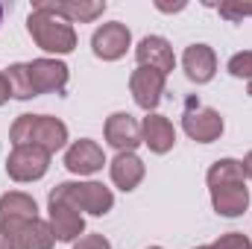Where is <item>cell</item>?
<instances>
[{
    "mask_svg": "<svg viewBox=\"0 0 252 249\" xmlns=\"http://www.w3.org/2000/svg\"><path fill=\"white\" fill-rule=\"evenodd\" d=\"M208 187H211V202L217 214L223 217H238L250 205V193L244 187V167L235 158H223L208 170Z\"/></svg>",
    "mask_w": 252,
    "mask_h": 249,
    "instance_id": "obj_1",
    "label": "cell"
},
{
    "mask_svg": "<svg viewBox=\"0 0 252 249\" xmlns=\"http://www.w3.org/2000/svg\"><path fill=\"white\" fill-rule=\"evenodd\" d=\"M67 141V126L56 118H44V115H21L15 126H12V144L24 147H41L47 153H56L59 147H64Z\"/></svg>",
    "mask_w": 252,
    "mask_h": 249,
    "instance_id": "obj_2",
    "label": "cell"
},
{
    "mask_svg": "<svg viewBox=\"0 0 252 249\" xmlns=\"http://www.w3.org/2000/svg\"><path fill=\"white\" fill-rule=\"evenodd\" d=\"M30 27V35L38 41V47L50 50V53H70L73 44H76V35L70 30V24L62 21L59 15L47 12V9H35L27 21Z\"/></svg>",
    "mask_w": 252,
    "mask_h": 249,
    "instance_id": "obj_3",
    "label": "cell"
},
{
    "mask_svg": "<svg viewBox=\"0 0 252 249\" xmlns=\"http://www.w3.org/2000/svg\"><path fill=\"white\" fill-rule=\"evenodd\" d=\"M50 199H62L67 205H73L76 211L82 208V211H91V214H106L112 205H115V196H112V190L103 185H97V182H85V185H79V182H62L59 187H53L50 190Z\"/></svg>",
    "mask_w": 252,
    "mask_h": 249,
    "instance_id": "obj_4",
    "label": "cell"
},
{
    "mask_svg": "<svg viewBox=\"0 0 252 249\" xmlns=\"http://www.w3.org/2000/svg\"><path fill=\"white\" fill-rule=\"evenodd\" d=\"M3 232V244L6 249H53V229L47 223L35 220H24V223H6L0 226Z\"/></svg>",
    "mask_w": 252,
    "mask_h": 249,
    "instance_id": "obj_5",
    "label": "cell"
},
{
    "mask_svg": "<svg viewBox=\"0 0 252 249\" xmlns=\"http://www.w3.org/2000/svg\"><path fill=\"white\" fill-rule=\"evenodd\" d=\"M47 164H50V153L47 150L32 147V144H24V147H15L12 150V156L6 161V170L18 182H32V179H41L47 173Z\"/></svg>",
    "mask_w": 252,
    "mask_h": 249,
    "instance_id": "obj_6",
    "label": "cell"
},
{
    "mask_svg": "<svg viewBox=\"0 0 252 249\" xmlns=\"http://www.w3.org/2000/svg\"><path fill=\"white\" fill-rule=\"evenodd\" d=\"M182 126H185V132H188L190 138H196L199 144H208V141L220 138V132H223V118H220L214 109H205V106H199L196 100H188Z\"/></svg>",
    "mask_w": 252,
    "mask_h": 249,
    "instance_id": "obj_7",
    "label": "cell"
},
{
    "mask_svg": "<svg viewBox=\"0 0 252 249\" xmlns=\"http://www.w3.org/2000/svg\"><path fill=\"white\" fill-rule=\"evenodd\" d=\"M27 70H30V82H32L35 97L38 94H50V91H62L64 85H67V67L62 62L35 59V62L27 64Z\"/></svg>",
    "mask_w": 252,
    "mask_h": 249,
    "instance_id": "obj_8",
    "label": "cell"
},
{
    "mask_svg": "<svg viewBox=\"0 0 252 249\" xmlns=\"http://www.w3.org/2000/svg\"><path fill=\"white\" fill-rule=\"evenodd\" d=\"M132 97L141 109H156L158 100H161V91H164V73L158 70H150V67H138L132 73Z\"/></svg>",
    "mask_w": 252,
    "mask_h": 249,
    "instance_id": "obj_9",
    "label": "cell"
},
{
    "mask_svg": "<svg viewBox=\"0 0 252 249\" xmlns=\"http://www.w3.org/2000/svg\"><path fill=\"white\" fill-rule=\"evenodd\" d=\"M106 141H109L112 147H118L121 153H132L144 138H141V126L135 124V118L118 112V115H112L109 124H106Z\"/></svg>",
    "mask_w": 252,
    "mask_h": 249,
    "instance_id": "obj_10",
    "label": "cell"
},
{
    "mask_svg": "<svg viewBox=\"0 0 252 249\" xmlns=\"http://www.w3.org/2000/svg\"><path fill=\"white\" fill-rule=\"evenodd\" d=\"M103 164H106L103 150H100L94 141H76V144L64 153V167H67L70 173H79V176L97 173Z\"/></svg>",
    "mask_w": 252,
    "mask_h": 249,
    "instance_id": "obj_11",
    "label": "cell"
},
{
    "mask_svg": "<svg viewBox=\"0 0 252 249\" xmlns=\"http://www.w3.org/2000/svg\"><path fill=\"white\" fill-rule=\"evenodd\" d=\"M138 62L141 67H150V70H158V73H170L173 70V50H170V44L164 41V38H158V35H147L141 44H138Z\"/></svg>",
    "mask_w": 252,
    "mask_h": 249,
    "instance_id": "obj_12",
    "label": "cell"
},
{
    "mask_svg": "<svg viewBox=\"0 0 252 249\" xmlns=\"http://www.w3.org/2000/svg\"><path fill=\"white\" fill-rule=\"evenodd\" d=\"M50 229H53V235L59 238V241H73V238H79L82 235V229H85V223H82V214L73 208V205H67L62 199H50Z\"/></svg>",
    "mask_w": 252,
    "mask_h": 249,
    "instance_id": "obj_13",
    "label": "cell"
},
{
    "mask_svg": "<svg viewBox=\"0 0 252 249\" xmlns=\"http://www.w3.org/2000/svg\"><path fill=\"white\" fill-rule=\"evenodd\" d=\"M129 47V30L124 24H106L94 32V53L100 59H121Z\"/></svg>",
    "mask_w": 252,
    "mask_h": 249,
    "instance_id": "obj_14",
    "label": "cell"
},
{
    "mask_svg": "<svg viewBox=\"0 0 252 249\" xmlns=\"http://www.w3.org/2000/svg\"><path fill=\"white\" fill-rule=\"evenodd\" d=\"M182 64L193 82H208L217 70V59H214L211 47H205V44H190L182 56Z\"/></svg>",
    "mask_w": 252,
    "mask_h": 249,
    "instance_id": "obj_15",
    "label": "cell"
},
{
    "mask_svg": "<svg viewBox=\"0 0 252 249\" xmlns=\"http://www.w3.org/2000/svg\"><path fill=\"white\" fill-rule=\"evenodd\" d=\"M141 132H144V144H147L153 153H167V150L176 144V132H173V126H170L167 118H161V115H150V118H144Z\"/></svg>",
    "mask_w": 252,
    "mask_h": 249,
    "instance_id": "obj_16",
    "label": "cell"
},
{
    "mask_svg": "<svg viewBox=\"0 0 252 249\" xmlns=\"http://www.w3.org/2000/svg\"><path fill=\"white\" fill-rule=\"evenodd\" d=\"M35 199L27 193H6L0 199V226L6 223H24V220H35Z\"/></svg>",
    "mask_w": 252,
    "mask_h": 249,
    "instance_id": "obj_17",
    "label": "cell"
},
{
    "mask_svg": "<svg viewBox=\"0 0 252 249\" xmlns=\"http://www.w3.org/2000/svg\"><path fill=\"white\" fill-rule=\"evenodd\" d=\"M112 179H115L118 187L132 190V187L144 179V161H141L135 153H121V156L112 161Z\"/></svg>",
    "mask_w": 252,
    "mask_h": 249,
    "instance_id": "obj_18",
    "label": "cell"
},
{
    "mask_svg": "<svg viewBox=\"0 0 252 249\" xmlns=\"http://www.w3.org/2000/svg\"><path fill=\"white\" fill-rule=\"evenodd\" d=\"M35 9H47L59 18H70V21H91L97 18L106 3H35Z\"/></svg>",
    "mask_w": 252,
    "mask_h": 249,
    "instance_id": "obj_19",
    "label": "cell"
},
{
    "mask_svg": "<svg viewBox=\"0 0 252 249\" xmlns=\"http://www.w3.org/2000/svg\"><path fill=\"white\" fill-rule=\"evenodd\" d=\"M6 79H9V94H12V97H18V100L35 97L32 82H30V70H27V64H12V67L6 70Z\"/></svg>",
    "mask_w": 252,
    "mask_h": 249,
    "instance_id": "obj_20",
    "label": "cell"
},
{
    "mask_svg": "<svg viewBox=\"0 0 252 249\" xmlns=\"http://www.w3.org/2000/svg\"><path fill=\"white\" fill-rule=\"evenodd\" d=\"M229 73H232V76H252V53H238V56H232Z\"/></svg>",
    "mask_w": 252,
    "mask_h": 249,
    "instance_id": "obj_21",
    "label": "cell"
},
{
    "mask_svg": "<svg viewBox=\"0 0 252 249\" xmlns=\"http://www.w3.org/2000/svg\"><path fill=\"white\" fill-rule=\"evenodd\" d=\"M214 249H252V247H250V241H247L241 232H232V235L220 238V241L214 244Z\"/></svg>",
    "mask_w": 252,
    "mask_h": 249,
    "instance_id": "obj_22",
    "label": "cell"
},
{
    "mask_svg": "<svg viewBox=\"0 0 252 249\" xmlns=\"http://www.w3.org/2000/svg\"><path fill=\"white\" fill-rule=\"evenodd\" d=\"M217 9H220V15L229 18V21H238V18H244V15H252V3L250 6H241V3H220Z\"/></svg>",
    "mask_w": 252,
    "mask_h": 249,
    "instance_id": "obj_23",
    "label": "cell"
},
{
    "mask_svg": "<svg viewBox=\"0 0 252 249\" xmlns=\"http://www.w3.org/2000/svg\"><path fill=\"white\" fill-rule=\"evenodd\" d=\"M73 249H112V247H109L100 235H88V238H82V241H79Z\"/></svg>",
    "mask_w": 252,
    "mask_h": 249,
    "instance_id": "obj_24",
    "label": "cell"
},
{
    "mask_svg": "<svg viewBox=\"0 0 252 249\" xmlns=\"http://www.w3.org/2000/svg\"><path fill=\"white\" fill-rule=\"evenodd\" d=\"M6 97H9V79L6 73H0V103H6Z\"/></svg>",
    "mask_w": 252,
    "mask_h": 249,
    "instance_id": "obj_25",
    "label": "cell"
},
{
    "mask_svg": "<svg viewBox=\"0 0 252 249\" xmlns=\"http://www.w3.org/2000/svg\"><path fill=\"white\" fill-rule=\"evenodd\" d=\"M241 167H244V176H250V179H252V153L241 161Z\"/></svg>",
    "mask_w": 252,
    "mask_h": 249,
    "instance_id": "obj_26",
    "label": "cell"
},
{
    "mask_svg": "<svg viewBox=\"0 0 252 249\" xmlns=\"http://www.w3.org/2000/svg\"><path fill=\"white\" fill-rule=\"evenodd\" d=\"M0 21H3V6H0Z\"/></svg>",
    "mask_w": 252,
    "mask_h": 249,
    "instance_id": "obj_27",
    "label": "cell"
},
{
    "mask_svg": "<svg viewBox=\"0 0 252 249\" xmlns=\"http://www.w3.org/2000/svg\"><path fill=\"white\" fill-rule=\"evenodd\" d=\"M199 249H214V247H199Z\"/></svg>",
    "mask_w": 252,
    "mask_h": 249,
    "instance_id": "obj_28",
    "label": "cell"
},
{
    "mask_svg": "<svg viewBox=\"0 0 252 249\" xmlns=\"http://www.w3.org/2000/svg\"><path fill=\"white\" fill-rule=\"evenodd\" d=\"M0 249H6V247H3V241H0Z\"/></svg>",
    "mask_w": 252,
    "mask_h": 249,
    "instance_id": "obj_29",
    "label": "cell"
},
{
    "mask_svg": "<svg viewBox=\"0 0 252 249\" xmlns=\"http://www.w3.org/2000/svg\"><path fill=\"white\" fill-rule=\"evenodd\" d=\"M250 94H252V82H250Z\"/></svg>",
    "mask_w": 252,
    "mask_h": 249,
    "instance_id": "obj_30",
    "label": "cell"
},
{
    "mask_svg": "<svg viewBox=\"0 0 252 249\" xmlns=\"http://www.w3.org/2000/svg\"><path fill=\"white\" fill-rule=\"evenodd\" d=\"M153 249H161V247H153Z\"/></svg>",
    "mask_w": 252,
    "mask_h": 249,
    "instance_id": "obj_31",
    "label": "cell"
}]
</instances>
